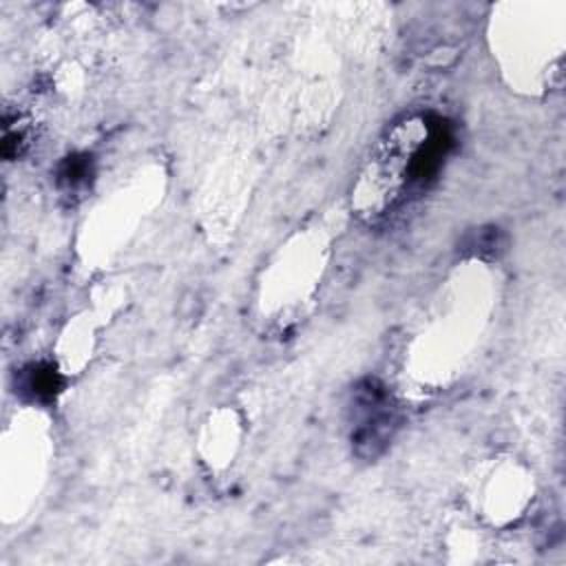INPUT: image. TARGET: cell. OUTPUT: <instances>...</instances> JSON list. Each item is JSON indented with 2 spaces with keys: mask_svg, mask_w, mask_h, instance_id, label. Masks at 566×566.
<instances>
[{
  "mask_svg": "<svg viewBox=\"0 0 566 566\" xmlns=\"http://www.w3.org/2000/svg\"><path fill=\"white\" fill-rule=\"evenodd\" d=\"M27 387L35 398H51L57 389V376L51 369H33L27 378Z\"/></svg>",
  "mask_w": 566,
  "mask_h": 566,
  "instance_id": "cell-3",
  "label": "cell"
},
{
  "mask_svg": "<svg viewBox=\"0 0 566 566\" xmlns=\"http://www.w3.org/2000/svg\"><path fill=\"white\" fill-rule=\"evenodd\" d=\"M352 411V442L360 455L374 458L389 442L396 427L394 405L382 387H376V382H367L363 389L356 391Z\"/></svg>",
  "mask_w": 566,
  "mask_h": 566,
  "instance_id": "cell-2",
  "label": "cell"
},
{
  "mask_svg": "<svg viewBox=\"0 0 566 566\" xmlns=\"http://www.w3.org/2000/svg\"><path fill=\"white\" fill-rule=\"evenodd\" d=\"M453 148V126L433 111L398 117L374 146L352 192L363 221L378 223L424 195Z\"/></svg>",
  "mask_w": 566,
  "mask_h": 566,
  "instance_id": "cell-1",
  "label": "cell"
}]
</instances>
